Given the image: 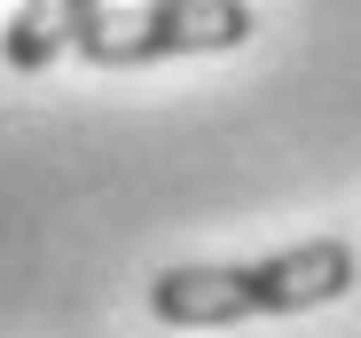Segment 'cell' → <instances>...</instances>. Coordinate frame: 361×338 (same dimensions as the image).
<instances>
[{
	"label": "cell",
	"instance_id": "1",
	"mask_svg": "<svg viewBox=\"0 0 361 338\" xmlns=\"http://www.w3.org/2000/svg\"><path fill=\"white\" fill-rule=\"evenodd\" d=\"M252 32H259L252 0H126V8H94L79 55L94 71H142L173 55H228Z\"/></svg>",
	"mask_w": 361,
	"mask_h": 338
},
{
	"label": "cell",
	"instance_id": "2",
	"mask_svg": "<svg viewBox=\"0 0 361 338\" xmlns=\"http://www.w3.org/2000/svg\"><path fill=\"white\" fill-rule=\"evenodd\" d=\"M353 275H361V260L345 236H307L267 260H244V291H252V315H307V307L345 299Z\"/></svg>",
	"mask_w": 361,
	"mask_h": 338
},
{
	"label": "cell",
	"instance_id": "3",
	"mask_svg": "<svg viewBox=\"0 0 361 338\" xmlns=\"http://www.w3.org/2000/svg\"><path fill=\"white\" fill-rule=\"evenodd\" d=\"M102 0H24V8L8 16V32H0V64L8 71H47L55 55H79V32L94 24Z\"/></svg>",
	"mask_w": 361,
	"mask_h": 338
}]
</instances>
